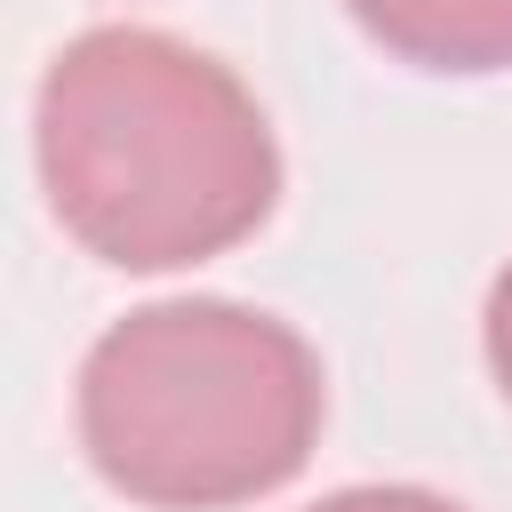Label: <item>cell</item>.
Here are the masks:
<instances>
[{"instance_id":"3957f363","label":"cell","mask_w":512,"mask_h":512,"mask_svg":"<svg viewBox=\"0 0 512 512\" xmlns=\"http://www.w3.org/2000/svg\"><path fill=\"white\" fill-rule=\"evenodd\" d=\"M352 24L416 72H512V0H344Z\"/></svg>"},{"instance_id":"6da1fadb","label":"cell","mask_w":512,"mask_h":512,"mask_svg":"<svg viewBox=\"0 0 512 512\" xmlns=\"http://www.w3.org/2000/svg\"><path fill=\"white\" fill-rule=\"evenodd\" d=\"M32 160L48 216L112 272L208 264L280 200V144L248 80L152 24H96L48 56Z\"/></svg>"},{"instance_id":"7a4b0ae2","label":"cell","mask_w":512,"mask_h":512,"mask_svg":"<svg viewBox=\"0 0 512 512\" xmlns=\"http://www.w3.org/2000/svg\"><path fill=\"white\" fill-rule=\"evenodd\" d=\"M72 424L112 496L144 512H232L312 464L328 376L280 312L168 296L88 344Z\"/></svg>"},{"instance_id":"5b68a950","label":"cell","mask_w":512,"mask_h":512,"mask_svg":"<svg viewBox=\"0 0 512 512\" xmlns=\"http://www.w3.org/2000/svg\"><path fill=\"white\" fill-rule=\"evenodd\" d=\"M480 344H488V376H496V392L512 400V264H504V272H496V288H488Z\"/></svg>"},{"instance_id":"277c9868","label":"cell","mask_w":512,"mask_h":512,"mask_svg":"<svg viewBox=\"0 0 512 512\" xmlns=\"http://www.w3.org/2000/svg\"><path fill=\"white\" fill-rule=\"evenodd\" d=\"M304 512H464V504L440 488H416V480H368V488H336Z\"/></svg>"}]
</instances>
